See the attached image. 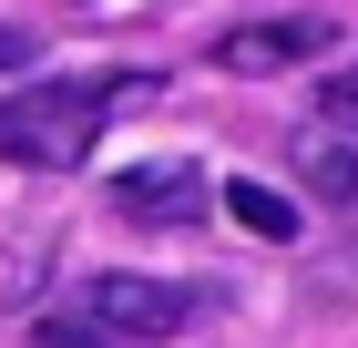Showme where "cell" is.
Returning <instances> with one entry per match:
<instances>
[{"instance_id":"obj_7","label":"cell","mask_w":358,"mask_h":348,"mask_svg":"<svg viewBox=\"0 0 358 348\" xmlns=\"http://www.w3.org/2000/svg\"><path fill=\"white\" fill-rule=\"evenodd\" d=\"M41 348H123V338H113V328H83V318H62V307H52V318H41Z\"/></svg>"},{"instance_id":"obj_8","label":"cell","mask_w":358,"mask_h":348,"mask_svg":"<svg viewBox=\"0 0 358 348\" xmlns=\"http://www.w3.org/2000/svg\"><path fill=\"white\" fill-rule=\"evenodd\" d=\"M317 113H328V123H348V134H358V72H338L328 92H317Z\"/></svg>"},{"instance_id":"obj_6","label":"cell","mask_w":358,"mask_h":348,"mask_svg":"<svg viewBox=\"0 0 358 348\" xmlns=\"http://www.w3.org/2000/svg\"><path fill=\"white\" fill-rule=\"evenodd\" d=\"M307 185L328 195V205H348V195H358V154H317V164H307Z\"/></svg>"},{"instance_id":"obj_4","label":"cell","mask_w":358,"mask_h":348,"mask_svg":"<svg viewBox=\"0 0 358 348\" xmlns=\"http://www.w3.org/2000/svg\"><path fill=\"white\" fill-rule=\"evenodd\" d=\"M113 205L143 215V225H185L194 205H205V185H194V164H134V174H113Z\"/></svg>"},{"instance_id":"obj_3","label":"cell","mask_w":358,"mask_h":348,"mask_svg":"<svg viewBox=\"0 0 358 348\" xmlns=\"http://www.w3.org/2000/svg\"><path fill=\"white\" fill-rule=\"evenodd\" d=\"M317 52H338V21H328V11L246 21V31H225V41H215V62H225V72H276V62H317Z\"/></svg>"},{"instance_id":"obj_1","label":"cell","mask_w":358,"mask_h":348,"mask_svg":"<svg viewBox=\"0 0 358 348\" xmlns=\"http://www.w3.org/2000/svg\"><path fill=\"white\" fill-rule=\"evenodd\" d=\"M134 82H41V92H0V154L31 164V174H62V164H83L92 134H103V113L123 103Z\"/></svg>"},{"instance_id":"obj_9","label":"cell","mask_w":358,"mask_h":348,"mask_svg":"<svg viewBox=\"0 0 358 348\" xmlns=\"http://www.w3.org/2000/svg\"><path fill=\"white\" fill-rule=\"evenodd\" d=\"M21 62H31V31H10V21H0V72H21Z\"/></svg>"},{"instance_id":"obj_5","label":"cell","mask_w":358,"mask_h":348,"mask_svg":"<svg viewBox=\"0 0 358 348\" xmlns=\"http://www.w3.org/2000/svg\"><path fill=\"white\" fill-rule=\"evenodd\" d=\"M225 215H236L246 236H266V246L297 236V205H287V195H266V185H225Z\"/></svg>"},{"instance_id":"obj_2","label":"cell","mask_w":358,"mask_h":348,"mask_svg":"<svg viewBox=\"0 0 358 348\" xmlns=\"http://www.w3.org/2000/svg\"><path fill=\"white\" fill-rule=\"evenodd\" d=\"M62 318L113 328L123 348H164V338H185L205 318V287H185V277H83L62 297Z\"/></svg>"}]
</instances>
